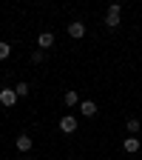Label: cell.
Returning a JSON list of instances; mask_svg holds the SVG:
<instances>
[{
    "instance_id": "8fae6325",
    "label": "cell",
    "mask_w": 142,
    "mask_h": 160,
    "mask_svg": "<svg viewBox=\"0 0 142 160\" xmlns=\"http://www.w3.org/2000/svg\"><path fill=\"white\" fill-rule=\"evenodd\" d=\"M105 26L108 29H117L119 26V14H105Z\"/></svg>"
},
{
    "instance_id": "52a82bcc",
    "label": "cell",
    "mask_w": 142,
    "mask_h": 160,
    "mask_svg": "<svg viewBox=\"0 0 142 160\" xmlns=\"http://www.w3.org/2000/svg\"><path fill=\"white\" fill-rule=\"evenodd\" d=\"M139 146H142V140H139V137H125V143H122V149H125L128 154L139 152Z\"/></svg>"
},
{
    "instance_id": "5b68a950",
    "label": "cell",
    "mask_w": 142,
    "mask_h": 160,
    "mask_svg": "<svg viewBox=\"0 0 142 160\" xmlns=\"http://www.w3.org/2000/svg\"><path fill=\"white\" fill-rule=\"evenodd\" d=\"M37 46H40V52H48V49L54 46V34H51V32H43V34L37 37Z\"/></svg>"
},
{
    "instance_id": "30bf717a",
    "label": "cell",
    "mask_w": 142,
    "mask_h": 160,
    "mask_svg": "<svg viewBox=\"0 0 142 160\" xmlns=\"http://www.w3.org/2000/svg\"><path fill=\"white\" fill-rule=\"evenodd\" d=\"M125 129H128L131 134H136V132H139V120H136V117H128V120H125Z\"/></svg>"
},
{
    "instance_id": "7a4b0ae2",
    "label": "cell",
    "mask_w": 142,
    "mask_h": 160,
    "mask_svg": "<svg viewBox=\"0 0 142 160\" xmlns=\"http://www.w3.org/2000/svg\"><path fill=\"white\" fill-rule=\"evenodd\" d=\"M17 100H20V97L14 94V89H9V86H6V89H0V103H3L6 109H11Z\"/></svg>"
},
{
    "instance_id": "8992f818",
    "label": "cell",
    "mask_w": 142,
    "mask_h": 160,
    "mask_svg": "<svg viewBox=\"0 0 142 160\" xmlns=\"http://www.w3.org/2000/svg\"><path fill=\"white\" fill-rule=\"evenodd\" d=\"M80 114H85V117H97V103H94V100H83V103H80Z\"/></svg>"
},
{
    "instance_id": "277c9868",
    "label": "cell",
    "mask_w": 142,
    "mask_h": 160,
    "mask_svg": "<svg viewBox=\"0 0 142 160\" xmlns=\"http://www.w3.org/2000/svg\"><path fill=\"white\" fill-rule=\"evenodd\" d=\"M14 146H17V152H31V146H34V140H31L29 134H17V140H14Z\"/></svg>"
},
{
    "instance_id": "6da1fadb",
    "label": "cell",
    "mask_w": 142,
    "mask_h": 160,
    "mask_svg": "<svg viewBox=\"0 0 142 160\" xmlns=\"http://www.w3.org/2000/svg\"><path fill=\"white\" fill-rule=\"evenodd\" d=\"M77 117L74 114H63V117H60V132H63V134H74L77 132Z\"/></svg>"
},
{
    "instance_id": "ba28073f",
    "label": "cell",
    "mask_w": 142,
    "mask_h": 160,
    "mask_svg": "<svg viewBox=\"0 0 142 160\" xmlns=\"http://www.w3.org/2000/svg\"><path fill=\"white\" fill-rule=\"evenodd\" d=\"M63 103H66V106H71V109H74V106H77V103H80V92H66V94H63Z\"/></svg>"
},
{
    "instance_id": "5bb4252c",
    "label": "cell",
    "mask_w": 142,
    "mask_h": 160,
    "mask_svg": "<svg viewBox=\"0 0 142 160\" xmlns=\"http://www.w3.org/2000/svg\"><path fill=\"white\" fill-rule=\"evenodd\" d=\"M119 12H122V6H119V3H111V6H108V14H119Z\"/></svg>"
},
{
    "instance_id": "7c38bea8",
    "label": "cell",
    "mask_w": 142,
    "mask_h": 160,
    "mask_svg": "<svg viewBox=\"0 0 142 160\" xmlns=\"http://www.w3.org/2000/svg\"><path fill=\"white\" fill-rule=\"evenodd\" d=\"M9 54H11V46L6 43V40H0V60H6Z\"/></svg>"
},
{
    "instance_id": "4fadbf2b",
    "label": "cell",
    "mask_w": 142,
    "mask_h": 160,
    "mask_svg": "<svg viewBox=\"0 0 142 160\" xmlns=\"http://www.w3.org/2000/svg\"><path fill=\"white\" fill-rule=\"evenodd\" d=\"M43 60H46V52H40V49H37V52L31 54V63H43Z\"/></svg>"
},
{
    "instance_id": "9c48e42d",
    "label": "cell",
    "mask_w": 142,
    "mask_h": 160,
    "mask_svg": "<svg viewBox=\"0 0 142 160\" xmlns=\"http://www.w3.org/2000/svg\"><path fill=\"white\" fill-rule=\"evenodd\" d=\"M14 94L17 97H29V83H26V80H20V83L14 86Z\"/></svg>"
},
{
    "instance_id": "3957f363",
    "label": "cell",
    "mask_w": 142,
    "mask_h": 160,
    "mask_svg": "<svg viewBox=\"0 0 142 160\" xmlns=\"http://www.w3.org/2000/svg\"><path fill=\"white\" fill-rule=\"evenodd\" d=\"M68 37H71V40H83V37H85V23H80V20L68 23Z\"/></svg>"
}]
</instances>
